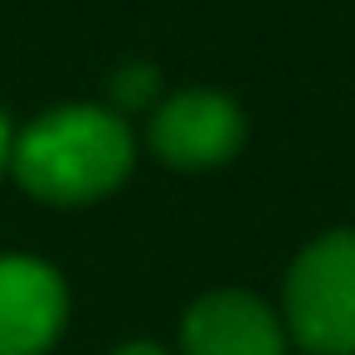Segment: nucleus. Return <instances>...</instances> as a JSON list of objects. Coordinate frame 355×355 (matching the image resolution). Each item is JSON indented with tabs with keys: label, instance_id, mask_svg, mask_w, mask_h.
I'll return each mask as SVG.
<instances>
[{
	"label": "nucleus",
	"instance_id": "nucleus-1",
	"mask_svg": "<svg viewBox=\"0 0 355 355\" xmlns=\"http://www.w3.org/2000/svg\"><path fill=\"white\" fill-rule=\"evenodd\" d=\"M137 146L127 117L93 103H64L15 132L10 171L44 205H88L132 175Z\"/></svg>",
	"mask_w": 355,
	"mask_h": 355
},
{
	"label": "nucleus",
	"instance_id": "nucleus-2",
	"mask_svg": "<svg viewBox=\"0 0 355 355\" xmlns=\"http://www.w3.org/2000/svg\"><path fill=\"white\" fill-rule=\"evenodd\" d=\"M282 326L306 355H355V229L321 234L282 282Z\"/></svg>",
	"mask_w": 355,
	"mask_h": 355
},
{
	"label": "nucleus",
	"instance_id": "nucleus-3",
	"mask_svg": "<svg viewBox=\"0 0 355 355\" xmlns=\"http://www.w3.org/2000/svg\"><path fill=\"white\" fill-rule=\"evenodd\" d=\"M243 112L234 98L190 88L166 98L151 112V151L175 171H209L239 156L243 146Z\"/></svg>",
	"mask_w": 355,
	"mask_h": 355
},
{
	"label": "nucleus",
	"instance_id": "nucleus-4",
	"mask_svg": "<svg viewBox=\"0 0 355 355\" xmlns=\"http://www.w3.org/2000/svg\"><path fill=\"white\" fill-rule=\"evenodd\" d=\"M69 321L59 268L35 253H0V355H44Z\"/></svg>",
	"mask_w": 355,
	"mask_h": 355
},
{
	"label": "nucleus",
	"instance_id": "nucleus-5",
	"mask_svg": "<svg viewBox=\"0 0 355 355\" xmlns=\"http://www.w3.org/2000/svg\"><path fill=\"white\" fill-rule=\"evenodd\" d=\"M180 345L185 355H287V326L263 297L219 287L190 302Z\"/></svg>",
	"mask_w": 355,
	"mask_h": 355
},
{
	"label": "nucleus",
	"instance_id": "nucleus-6",
	"mask_svg": "<svg viewBox=\"0 0 355 355\" xmlns=\"http://www.w3.org/2000/svg\"><path fill=\"white\" fill-rule=\"evenodd\" d=\"M156 88H161V73H156L151 64H122V69L112 73V83H107V93H112V112L122 117V112L151 107Z\"/></svg>",
	"mask_w": 355,
	"mask_h": 355
},
{
	"label": "nucleus",
	"instance_id": "nucleus-7",
	"mask_svg": "<svg viewBox=\"0 0 355 355\" xmlns=\"http://www.w3.org/2000/svg\"><path fill=\"white\" fill-rule=\"evenodd\" d=\"M10 151H15V127H10L6 112H0V171H10Z\"/></svg>",
	"mask_w": 355,
	"mask_h": 355
},
{
	"label": "nucleus",
	"instance_id": "nucleus-8",
	"mask_svg": "<svg viewBox=\"0 0 355 355\" xmlns=\"http://www.w3.org/2000/svg\"><path fill=\"white\" fill-rule=\"evenodd\" d=\"M117 355H171V350H161V345H151V340H132V345H122Z\"/></svg>",
	"mask_w": 355,
	"mask_h": 355
}]
</instances>
